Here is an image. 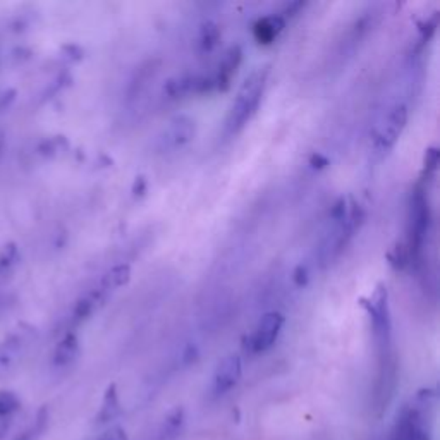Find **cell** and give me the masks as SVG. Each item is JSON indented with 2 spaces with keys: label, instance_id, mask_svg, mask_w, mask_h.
Here are the masks:
<instances>
[{
  "label": "cell",
  "instance_id": "obj_1",
  "mask_svg": "<svg viewBox=\"0 0 440 440\" xmlns=\"http://www.w3.org/2000/svg\"><path fill=\"white\" fill-rule=\"evenodd\" d=\"M266 78H269V67H258L244 79L229 110L227 123H225V131L229 134H238L255 116L265 92Z\"/></svg>",
  "mask_w": 440,
  "mask_h": 440
},
{
  "label": "cell",
  "instance_id": "obj_2",
  "mask_svg": "<svg viewBox=\"0 0 440 440\" xmlns=\"http://www.w3.org/2000/svg\"><path fill=\"white\" fill-rule=\"evenodd\" d=\"M430 390H421L417 403L406 406L397 415L389 440H432V427L427 417Z\"/></svg>",
  "mask_w": 440,
  "mask_h": 440
},
{
  "label": "cell",
  "instance_id": "obj_3",
  "mask_svg": "<svg viewBox=\"0 0 440 440\" xmlns=\"http://www.w3.org/2000/svg\"><path fill=\"white\" fill-rule=\"evenodd\" d=\"M430 205L425 196V189L418 186L411 195L410 203V224H408V251H410L411 263H420L421 251H423L425 239L430 231Z\"/></svg>",
  "mask_w": 440,
  "mask_h": 440
},
{
  "label": "cell",
  "instance_id": "obj_4",
  "mask_svg": "<svg viewBox=\"0 0 440 440\" xmlns=\"http://www.w3.org/2000/svg\"><path fill=\"white\" fill-rule=\"evenodd\" d=\"M368 310L370 318H372L373 337H375L377 348L380 355L390 351V317H389V304H387V289L379 286L368 303H365Z\"/></svg>",
  "mask_w": 440,
  "mask_h": 440
},
{
  "label": "cell",
  "instance_id": "obj_5",
  "mask_svg": "<svg viewBox=\"0 0 440 440\" xmlns=\"http://www.w3.org/2000/svg\"><path fill=\"white\" fill-rule=\"evenodd\" d=\"M284 325V315L279 311H270L265 313L260 322L256 324L255 331L249 335L248 339V348L253 355H260V353H265L275 344V341L279 339L280 331H282Z\"/></svg>",
  "mask_w": 440,
  "mask_h": 440
},
{
  "label": "cell",
  "instance_id": "obj_6",
  "mask_svg": "<svg viewBox=\"0 0 440 440\" xmlns=\"http://www.w3.org/2000/svg\"><path fill=\"white\" fill-rule=\"evenodd\" d=\"M408 123V109L404 103H396L390 107L389 112L384 117V123L380 124L379 131L375 134V147L380 151H387L396 145L397 138L403 133L404 126Z\"/></svg>",
  "mask_w": 440,
  "mask_h": 440
},
{
  "label": "cell",
  "instance_id": "obj_7",
  "mask_svg": "<svg viewBox=\"0 0 440 440\" xmlns=\"http://www.w3.org/2000/svg\"><path fill=\"white\" fill-rule=\"evenodd\" d=\"M242 377V359L238 355H227L217 365L212 377L210 392L213 397H224L239 384Z\"/></svg>",
  "mask_w": 440,
  "mask_h": 440
},
{
  "label": "cell",
  "instance_id": "obj_8",
  "mask_svg": "<svg viewBox=\"0 0 440 440\" xmlns=\"http://www.w3.org/2000/svg\"><path fill=\"white\" fill-rule=\"evenodd\" d=\"M195 121L188 116H178L164 129L160 140H158V147H160L162 151L178 150V148H182L185 145H188L195 138Z\"/></svg>",
  "mask_w": 440,
  "mask_h": 440
},
{
  "label": "cell",
  "instance_id": "obj_9",
  "mask_svg": "<svg viewBox=\"0 0 440 440\" xmlns=\"http://www.w3.org/2000/svg\"><path fill=\"white\" fill-rule=\"evenodd\" d=\"M242 62V50L239 45H234V47L227 48L222 55L219 67H217V72L213 74V81H216V90L219 92H227L231 88V81L232 78L238 72L239 65Z\"/></svg>",
  "mask_w": 440,
  "mask_h": 440
},
{
  "label": "cell",
  "instance_id": "obj_10",
  "mask_svg": "<svg viewBox=\"0 0 440 440\" xmlns=\"http://www.w3.org/2000/svg\"><path fill=\"white\" fill-rule=\"evenodd\" d=\"M286 26V19L280 14H273V16L262 17L255 23L253 26V34H255L256 40L263 45H269L275 40L280 34V31Z\"/></svg>",
  "mask_w": 440,
  "mask_h": 440
},
{
  "label": "cell",
  "instance_id": "obj_11",
  "mask_svg": "<svg viewBox=\"0 0 440 440\" xmlns=\"http://www.w3.org/2000/svg\"><path fill=\"white\" fill-rule=\"evenodd\" d=\"M186 415L182 408H174L162 421V427L158 430V440H176L181 435L185 428Z\"/></svg>",
  "mask_w": 440,
  "mask_h": 440
},
{
  "label": "cell",
  "instance_id": "obj_12",
  "mask_svg": "<svg viewBox=\"0 0 440 440\" xmlns=\"http://www.w3.org/2000/svg\"><path fill=\"white\" fill-rule=\"evenodd\" d=\"M121 413V403L119 396H117L116 386H110L105 390V396H103L102 408H100L98 415H96V423L98 425H107L110 421L116 420Z\"/></svg>",
  "mask_w": 440,
  "mask_h": 440
},
{
  "label": "cell",
  "instance_id": "obj_13",
  "mask_svg": "<svg viewBox=\"0 0 440 440\" xmlns=\"http://www.w3.org/2000/svg\"><path fill=\"white\" fill-rule=\"evenodd\" d=\"M79 353V342L74 334H69L59 342L57 349L54 353V363L57 366H67L78 358Z\"/></svg>",
  "mask_w": 440,
  "mask_h": 440
},
{
  "label": "cell",
  "instance_id": "obj_14",
  "mask_svg": "<svg viewBox=\"0 0 440 440\" xmlns=\"http://www.w3.org/2000/svg\"><path fill=\"white\" fill-rule=\"evenodd\" d=\"M220 41V28L219 24L213 23V21H205V23L200 26L198 38H196V47L202 54L207 52H212L213 48L219 45Z\"/></svg>",
  "mask_w": 440,
  "mask_h": 440
},
{
  "label": "cell",
  "instance_id": "obj_15",
  "mask_svg": "<svg viewBox=\"0 0 440 440\" xmlns=\"http://www.w3.org/2000/svg\"><path fill=\"white\" fill-rule=\"evenodd\" d=\"M131 279V266L127 263H119V265L112 266L109 272L103 275L102 284H100V289L102 291H112L117 287H123L129 282Z\"/></svg>",
  "mask_w": 440,
  "mask_h": 440
},
{
  "label": "cell",
  "instance_id": "obj_16",
  "mask_svg": "<svg viewBox=\"0 0 440 440\" xmlns=\"http://www.w3.org/2000/svg\"><path fill=\"white\" fill-rule=\"evenodd\" d=\"M19 410V399L12 392L0 390V418L6 420L10 415Z\"/></svg>",
  "mask_w": 440,
  "mask_h": 440
},
{
  "label": "cell",
  "instance_id": "obj_17",
  "mask_svg": "<svg viewBox=\"0 0 440 440\" xmlns=\"http://www.w3.org/2000/svg\"><path fill=\"white\" fill-rule=\"evenodd\" d=\"M95 440H129L127 439V434L126 430H124L123 427H110L107 428L103 434H100L98 437H96Z\"/></svg>",
  "mask_w": 440,
  "mask_h": 440
},
{
  "label": "cell",
  "instance_id": "obj_18",
  "mask_svg": "<svg viewBox=\"0 0 440 440\" xmlns=\"http://www.w3.org/2000/svg\"><path fill=\"white\" fill-rule=\"evenodd\" d=\"M45 428V417L38 418V421L34 423V427H31L30 430L24 432L23 435H19L16 440H36L38 437H40V434L43 432Z\"/></svg>",
  "mask_w": 440,
  "mask_h": 440
},
{
  "label": "cell",
  "instance_id": "obj_19",
  "mask_svg": "<svg viewBox=\"0 0 440 440\" xmlns=\"http://www.w3.org/2000/svg\"><path fill=\"white\" fill-rule=\"evenodd\" d=\"M437 165H439V151L437 148H430L425 155V169L427 172H435L437 171Z\"/></svg>",
  "mask_w": 440,
  "mask_h": 440
},
{
  "label": "cell",
  "instance_id": "obj_20",
  "mask_svg": "<svg viewBox=\"0 0 440 440\" xmlns=\"http://www.w3.org/2000/svg\"><path fill=\"white\" fill-rule=\"evenodd\" d=\"M294 282L297 284V286H304V284L308 282V270L304 265H300L296 270H294Z\"/></svg>",
  "mask_w": 440,
  "mask_h": 440
},
{
  "label": "cell",
  "instance_id": "obj_21",
  "mask_svg": "<svg viewBox=\"0 0 440 440\" xmlns=\"http://www.w3.org/2000/svg\"><path fill=\"white\" fill-rule=\"evenodd\" d=\"M133 193L134 196H141L147 193V181H145V178H136V181H134L133 185Z\"/></svg>",
  "mask_w": 440,
  "mask_h": 440
},
{
  "label": "cell",
  "instance_id": "obj_22",
  "mask_svg": "<svg viewBox=\"0 0 440 440\" xmlns=\"http://www.w3.org/2000/svg\"><path fill=\"white\" fill-rule=\"evenodd\" d=\"M310 164L313 165V167H325V165H328V160L327 158L324 157V155H320V154H315L313 157H311V160H310Z\"/></svg>",
  "mask_w": 440,
  "mask_h": 440
},
{
  "label": "cell",
  "instance_id": "obj_23",
  "mask_svg": "<svg viewBox=\"0 0 440 440\" xmlns=\"http://www.w3.org/2000/svg\"><path fill=\"white\" fill-rule=\"evenodd\" d=\"M9 430V421L7 420H0V439L3 437V434Z\"/></svg>",
  "mask_w": 440,
  "mask_h": 440
}]
</instances>
